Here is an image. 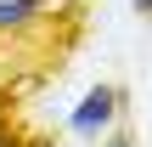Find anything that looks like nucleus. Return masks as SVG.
Masks as SVG:
<instances>
[{
  "instance_id": "f03ea898",
  "label": "nucleus",
  "mask_w": 152,
  "mask_h": 147,
  "mask_svg": "<svg viewBox=\"0 0 152 147\" xmlns=\"http://www.w3.org/2000/svg\"><path fill=\"white\" fill-rule=\"evenodd\" d=\"M107 147H130V136H113V142H107Z\"/></svg>"
},
{
  "instance_id": "f257e3e1",
  "label": "nucleus",
  "mask_w": 152,
  "mask_h": 147,
  "mask_svg": "<svg viewBox=\"0 0 152 147\" xmlns=\"http://www.w3.org/2000/svg\"><path fill=\"white\" fill-rule=\"evenodd\" d=\"M113 108H118V91H113V85H96V91L73 108V130H79V136H96V130L113 119Z\"/></svg>"
},
{
  "instance_id": "7ed1b4c3",
  "label": "nucleus",
  "mask_w": 152,
  "mask_h": 147,
  "mask_svg": "<svg viewBox=\"0 0 152 147\" xmlns=\"http://www.w3.org/2000/svg\"><path fill=\"white\" fill-rule=\"evenodd\" d=\"M135 6H141V11H152V0H135Z\"/></svg>"
}]
</instances>
